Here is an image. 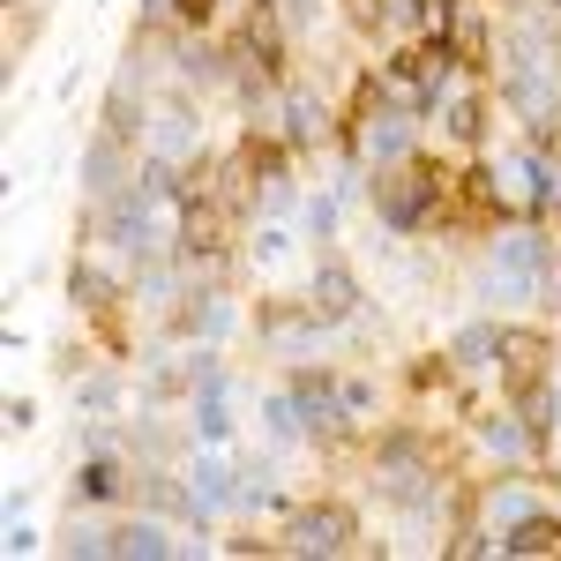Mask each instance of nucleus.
I'll list each match as a JSON object with an SVG mask.
<instances>
[{
	"label": "nucleus",
	"instance_id": "nucleus-20",
	"mask_svg": "<svg viewBox=\"0 0 561 561\" xmlns=\"http://www.w3.org/2000/svg\"><path fill=\"white\" fill-rule=\"evenodd\" d=\"M517 517H531V502L524 494H494V524H517Z\"/></svg>",
	"mask_w": 561,
	"mask_h": 561
},
{
	"label": "nucleus",
	"instance_id": "nucleus-12",
	"mask_svg": "<svg viewBox=\"0 0 561 561\" xmlns=\"http://www.w3.org/2000/svg\"><path fill=\"white\" fill-rule=\"evenodd\" d=\"M121 494V472L98 457V465H83V479H76V502H113Z\"/></svg>",
	"mask_w": 561,
	"mask_h": 561
},
{
	"label": "nucleus",
	"instance_id": "nucleus-14",
	"mask_svg": "<svg viewBox=\"0 0 561 561\" xmlns=\"http://www.w3.org/2000/svg\"><path fill=\"white\" fill-rule=\"evenodd\" d=\"M83 173H90V187H98V195H113V142H90Z\"/></svg>",
	"mask_w": 561,
	"mask_h": 561
},
{
	"label": "nucleus",
	"instance_id": "nucleus-18",
	"mask_svg": "<svg viewBox=\"0 0 561 561\" xmlns=\"http://www.w3.org/2000/svg\"><path fill=\"white\" fill-rule=\"evenodd\" d=\"M76 300H83V307H105V277H98V270H76Z\"/></svg>",
	"mask_w": 561,
	"mask_h": 561
},
{
	"label": "nucleus",
	"instance_id": "nucleus-7",
	"mask_svg": "<svg viewBox=\"0 0 561 561\" xmlns=\"http://www.w3.org/2000/svg\"><path fill=\"white\" fill-rule=\"evenodd\" d=\"M225 427H232V420H225V375L203 359V367H195V434H203V442H225Z\"/></svg>",
	"mask_w": 561,
	"mask_h": 561
},
{
	"label": "nucleus",
	"instance_id": "nucleus-13",
	"mask_svg": "<svg viewBox=\"0 0 561 561\" xmlns=\"http://www.w3.org/2000/svg\"><path fill=\"white\" fill-rule=\"evenodd\" d=\"M494 352H502V330H486V322H472V330H465V337H457V359H494Z\"/></svg>",
	"mask_w": 561,
	"mask_h": 561
},
{
	"label": "nucleus",
	"instance_id": "nucleus-2",
	"mask_svg": "<svg viewBox=\"0 0 561 561\" xmlns=\"http://www.w3.org/2000/svg\"><path fill=\"white\" fill-rule=\"evenodd\" d=\"M434 195H442V180L434 173H389L382 187H375V203H382V225L389 232H412V225H427V210H434Z\"/></svg>",
	"mask_w": 561,
	"mask_h": 561
},
{
	"label": "nucleus",
	"instance_id": "nucleus-5",
	"mask_svg": "<svg viewBox=\"0 0 561 561\" xmlns=\"http://www.w3.org/2000/svg\"><path fill=\"white\" fill-rule=\"evenodd\" d=\"M314 322H345L352 307H359V285H352V270L345 262H322V270H314Z\"/></svg>",
	"mask_w": 561,
	"mask_h": 561
},
{
	"label": "nucleus",
	"instance_id": "nucleus-8",
	"mask_svg": "<svg viewBox=\"0 0 561 561\" xmlns=\"http://www.w3.org/2000/svg\"><path fill=\"white\" fill-rule=\"evenodd\" d=\"M187 502H195V517H210V510H225V502H240V486H232V472H225L217 457H203V465H195V486H187Z\"/></svg>",
	"mask_w": 561,
	"mask_h": 561
},
{
	"label": "nucleus",
	"instance_id": "nucleus-17",
	"mask_svg": "<svg viewBox=\"0 0 561 561\" xmlns=\"http://www.w3.org/2000/svg\"><path fill=\"white\" fill-rule=\"evenodd\" d=\"M158 142H165V150H187V142H195L187 113H165V121H158Z\"/></svg>",
	"mask_w": 561,
	"mask_h": 561
},
{
	"label": "nucleus",
	"instance_id": "nucleus-1",
	"mask_svg": "<svg viewBox=\"0 0 561 561\" xmlns=\"http://www.w3.org/2000/svg\"><path fill=\"white\" fill-rule=\"evenodd\" d=\"M547 277H554V248H547L539 232H510V240H494V285H502L510 300H531Z\"/></svg>",
	"mask_w": 561,
	"mask_h": 561
},
{
	"label": "nucleus",
	"instance_id": "nucleus-9",
	"mask_svg": "<svg viewBox=\"0 0 561 561\" xmlns=\"http://www.w3.org/2000/svg\"><path fill=\"white\" fill-rule=\"evenodd\" d=\"M554 547H561V524L539 517V510L517 517V524H510V539H502V554H554Z\"/></svg>",
	"mask_w": 561,
	"mask_h": 561
},
{
	"label": "nucleus",
	"instance_id": "nucleus-21",
	"mask_svg": "<svg viewBox=\"0 0 561 561\" xmlns=\"http://www.w3.org/2000/svg\"><path fill=\"white\" fill-rule=\"evenodd\" d=\"M68 547H76V554H113V531H76Z\"/></svg>",
	"mask_w": 561,
	"mask_h": 561
},
{
	"label": "nucleus",
	"instance_id": "nucleus-10",
	"mask_svg": "<svg viewBox=\"0 0 561 561\" xmlns=\"http://www.w3.org/2000/svg\"><path fill=\"white\" fill-rule=\"evenodd\" d=\"M113 554L165 561V554H173V539H165V524H128V531H113Z\"/></svg>",
	"mask_w": 561,
	"mask_h": 561
},
{
	"label": "nucleus",
	"instance_id": "nucleus-16",
	"mask_svg": "<svg viewBox=\"0 0 561 561\" xmlns=\"http://www.w3.org/2000/svg\"><path fill=\"white\" fill-rule=\"evenodd\" d=\"M76 397H83L90 412H113V404H121V389H113V375H90V382L76 389Z\"/></svg>",
	"mask_w": 561,
	"mask_h": 561
},
{
	"label": "nucleus",
	"instance_id": "nucleus-24",
	"mask_svg": "<svg viewBox=\"0 0 561 561\" xmlns=\"http://www.w3.org/2000/svg\"><path fill=\"white\" fill-rule=\"evenodd\" d=\"M554 8H561V0H554Z\"/></svg>",
	"mask_w": 561,
	"mask_h": 561
},
{
	"label": "nucleus",
	"instance_id": "nucleus-4",
	"mask_svg": "<svg viewBox=\"0 0 561 561\" xmlns=\"http://www.w3.org/2000/svg\"><path fill=\"white\" fill-rule=\"evenodd\" d=\"M293 397H300V420L314 434H330V427H345V389L330 382V375H293Z\"/></svg>",
	"mask_w": 561,
	"mask_h": 561
},
{
	"label": "nucleus",
	"instance_id": "nucleus-6",
	"mask_svg": "<svg viewBox=\"0 0 561 561\" xmlns=\"http://www.w3.org/2000/svg\"><path fill=\"white\" fill-rule=\"evenodd\" d=\"M359 150H367V158H375V165H389V158H404V150H412V121H404V113H367V128H359Z\"/></svg>",
	"mask_w": 561,
	"mask_h": 561
},
{
	"label": "nucleus",
	"instance_id": "nucleus-19",
	"mask_svg": "<svg viewBox=\"0 0 561 561\" xmlns=\"http://www.w3.org/2000/svg\"><path fill=\"white\" fill-rule=\"evenodd\" d=\"M307 225L330 240V225H337V203H330V195H314V203H307Z\"/></svg>",
	"mask_w": 561,
	"mask_h": 561
},
{
	"label": "nucleus",
	"instance_id": "nucleus-23",
	"mask_svg": "<svg viewBox=\"0 0 561 561\" xmlns=\"http://www.w3.org/2000/svg\"><path fill=\"white\" fill-rule=\"evenodd\" d=\"M173 8H180V15H187V23H203V15H210L217 0H173Z\"/></svg>",
	"mask_w": 561,
	"mask_h": 561
},
{
	"label": "nucleus",
	"instance_id": "nucleus-15",
	"mask_svg": "<svg viewBox=\"0 0 561 561\" xmlns=\"http://www.w3.org/2000/svg\"><path fill=\"white\" fill-rule=\"evenodd\" d=\"M479 434H486V449H502V457H517V449H524V427H517V420H486Z\"/></svg>",
	"mask_w": 561,
	"mask_h": 561
},
{
	"label": "nucleus",
	"instance_id": "nucleus-11",
	"mask_svg": "<svg viewBox=\"0 0 561 561\" xmlns=\"http://www.w3.org/2000/svg\"><path fill=\"white\" fill-rule=\"evenodd\" d=\"M285 128H293V142H322V128H330V113L307 98V90H293L285 98Z\"/></svg>",
	"mask_w": 561,
	"mask_h": 561
},
{
	"label": "nucleus",
	"instance_id": "nucleus-22",
	"mask_svg": "<svg viewBox=\"0 0 561 561\" xmlns=\"http://www.w3.org/2000/svg\"><path fill=\"white\" fill-rule=\"evenodd\" d=\"M449 128H457L465 142H472V135H479V105H457V113H449Z\"/></svg>",
	"mask_w": 561,
	"mask_h": 561
},
{
	"label": "nucleus",
	"instance_id": "nucleus-3",
	"mask_svg": "<svg viewBox=\"0 0 561 561\" xmlns=\"http://www.w3.org/2000/svg\"><path fill=\"white\" fill-rule=\"evenodd\" d=\"M285 547H293V554H345L352 547V517L345 510H300Z\"/></svg>",
	"mask_w": 561,
	"mask_h": 561
}]
</instances>
